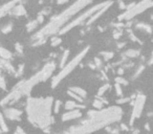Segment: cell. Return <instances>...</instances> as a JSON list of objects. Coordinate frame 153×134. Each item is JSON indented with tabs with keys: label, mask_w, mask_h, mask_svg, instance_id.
I'll use <instances>...</instances> for the list:
<instances>
[{
	"label": "cell",
	"mask_w": 153,
	"mask_h": 134,
	"mask_svg": "<svg viewBox=\"0 0 153 134\" xmlns=\"http://www.w3.org/2000/svg\"><path fill=\"white\" fill-rule=\"evenodd\" d=\"M121 116L122 110L117 107H111L103 111H90L88 119H86L81 125H78V127L71 128L64 134H87L102 128L103 125H108L119 121Z\"/></svg>",
	"instance_id": "cell-1"
},
{
	"label": "cell",
	"mask_w": 153,
	"mask_h": 134,
	"mask_svg": "<svg viewBox=\"0 0 153 134\" xmlns=\"http://www.w3.org/2000/svg\"><path fill=\"white\" fill-rule=\"evenodd\" d=\"M52 98H30L26 105L28 121L36 127L44 129L52 123Z\"/></svg>",
	"instance_id": "cell-2"
},
{
	"label": "cell",
	"mask_w": 153,
	"mask_h": 134,
	"mask_svg": "<svg viewBox=\"0 0 153 134\" xmlns=\"http://www.w3.org/2000/svg\"><path fill=\"white\" fill-rule=\"evenodd\" d=\"M92 0H76V2H74L72 5H70L67 9H65L64 12L61 13L60 15L56 16L55 18H52V20L49 22L48 24L46 25L45 27L42 28L40 31H38V34L36 36L33 37V39L37 40L39 38H43V37H47L49 35L54 34L55 31H59V27L62 26L63 23L67 21L68 18L70 16L74 15L76 12H79L80 9H83L86 4L91 2Z\"/></svg>",
	"instance_id": "cell-3"
},
{
	"label": "cell",
	"mask_w": 153,
	"mask_h": 134,
	"mask_svg": "<svg viewBox=\"0 0 153 134\" xmlns=\"http://www.w3.org/2000/svg\"><path fill=\"white\" fill-rule=\"evenodd\" d=\"M110 2H111V1H106V2H103V3H99V4H97V5L92 6V7L88 9L87 11H85V13H83L81 16L76 17L74 20H72L71 22H69V23H67L66 25H64V26H63L61 29H59L58 34H59V35H64L66 31H70V29H72L74 27H76V25L83 24V23L85 22V20L89 19L92 15H93V14H95L97 12H99V11L103 9L105 6L108 5V4H109Z\"/></svg>",
	"instance_id": "cell-4"
},
{
	"label": "cell",
	"mask_w": 153,
	"mask_h": 134,
	"mask_svg": "<svg viewBox=\"0 0 153 134\" xmlns=\"http://www.w3.org/2000/svg\"><path fill=\"white\" fill-rule=\"evenodd\" d=\"M88 50H89V47L87 46V47H85V48L83 49L82 52H80L79 55L76 56V57H74V58L72 59V60H71L69 63H66V65H65V66L62 68L61 71H60V72H59L56 76H54V78H52V88H55L56 86L58 85L59 83L61 82V81L64 79L65 76H68V74H69V73H70L71 71H72V70H74V68H76V67L79 65V63L82 61V59L85 57L86 54L88 52Z\"/></svg>",
	"instance_id": "cell-5"
},
{
	"label": "cell",
	"mask_w": 153,
	"mask_h": 134,
	"mask_svg": "<svg viewBox=\"0 0 153 134\" xmlns=\"http://www.w3.org/2000/svg\"><path fill=\"white\" fill-rule=\"evenodd\" d=\"M151 6H153V0H143V1H141L140 3L135 4L130 11H127V12H125L124 14H122V15L119 17V20L126 19L127 21H130L134 16L141 14L142 12L146 11L147 9L151 7Z\"/></svg>",
	"instance_id": "cell-6"
},
{
	"label": "cell",
	"mask_w": 153,
	"mask_h": 134,
	"mask_svg": "<svg viewBox=\"0 0 153 134\" xmlns=\"http://www.w3.org/2000/svg\"><path fill=\"white\" fill-rule=\"evenodd\" d=\"M145 95H138L136 96V100L134 102V106H133V110H132V114H131V121H130V124L133 123L135 119H138L142 114V111H143V108H144L145 105Z\"/></svg>",
	"instance_id": "cell-7"
},
{
	"label": "cell",
	"mask_w": 153,
	"mask_h": 134,
	"mask_svg": "<svg viewBox=\"0 0 153 134\" xmlns=\"http://www.w3.org/2000/svg\"><path fill=\"white\" fill-rule=\"evenodd\" d=\"M22 112L20 110L16 109V108H6L4 110V113L3 115L7 117L11 121H16V119H20V116H21Z\"/></svg>",
	"instance_id": "cell-8"
},
{
	"label": "cell",
	"mask_w": 153,
	"mask_h": 134,
	"mask_svg": "<svg viewBox=\"0 0 153 134\" xmlns=\"http://www.w3.org/2000/svg\"><path fill=\"white\" fill-rule=\"evenodd\" d=\"M82 116V112L81 110L79 109H74V110H70V111H67L65 112L63 115H62V121L63 122H67V121H72V119H79Z\"/></svg>",
	"instance_id": "cell-9"
},
{
	"label": "cell",
	"mask_w": 153,
	"mask_h": 134,
	"mask_svg": "<svg viewBox=\"0 0 153 134\" xmlns=\"http://www.w3.org/2000/svg\"><path fill=\"white\" fill-rule=\"evenodd\" d=\"M9 13L11 15L15 16V17H20V16H22V15H25V14H26V11H25L24 6L19 3V4H16Z\"/></svg>",
	"instance_id": "cell-10"
},
{
	"label": "cell",
	"mask_w": 153,
	"mask_h": 134,
	"mask_svg": "<svg viewBox=\"0 0 153 134\" xmlns=\"http://www.w3.org/2000/svg\"><path fill=\"white\" fill-rule=\"evenodd\" d=\"M18 2H19V0H12V1H9V3H6V4H4L3 6H1V7H0V17L4 15L5 13L9 12L16 4H18Z\"/></svg>",
	"instance_id": "cell-11"
},
{
	"label": "cell",
	"mask_w": 153,
	"mask_h": 134,
	"mask_svg": "<svg viewBox=\"0 0 153 134\" xmlns=\"http://www.w3.org/2000/svg\"><path fill=\"white\" fill-rule=\"evenodd\" d=\"M82 108H85L84 105H79V104H76V102L74 100H67L64 105V109L66 111H70V110H74V109H82Z\"/></svg>",
	"instance_id": "cell-12"
},
{
	"label": "cell",
	"mask_w": 153,
	"mask_h": 134,
	"mask_svg": "<svg viewBox=\"0 0 153 134\" xmlns=\"http://www.w3.org/2000/svg\"><path fill=\"white\" fill-rule=\"evenodd\" d=\"M11 58H12V54L9 52V50L3 48V47H0V59L9 61Z\"/></svg>",
	"instance_id": "cell-13"
},
{
	"label": "cell",
	"mask_w": 153,
	"mask_h": 134,
	"mask_svg": "<svg viewBox=\"0 0 153 134\" xmlns=\"http://www.w3.org/2000/svg\"><path fill=\"white\" fill-rule=\"evenodd\" d=\"M135 27L138 28V29L146 31V33H148V34L152 33V27H151V25L147 24V23H138V24L135 25Z\"/></svg>",
	"instance_id": "cell-14"
},
{
	"label": "cell",
	"mask_w": 153,
	"mask_h": 134,
	"mask_svg": "<svg viewBox=\"0 0 153 134\" xmlns=\"http://www.w3.org/2000/svg\"><path fill=\"white\" fill-rule=\"evenodd\" d=\"M70 91H72V92H74L76 95H79L80 98H84L86 96V90H84V89H82V88H80V87H71L70 89H69Z\"/></svg>",
	"instance_id": "cell-15"
},
{
	"label": "cell",
	"mask_w": 153,
	"mask_h": 134,
	"mask_svg": "<svg viewBox=\"0 0 153 134\" xmlns=\"http://www.w3.org/2000/svg\"><path fill=\"white\" fill-rule=\"evenodd\" d=\"M0 129L2 132H7L9 131V127L6 126L5 119H4V115L2 113H0Z\"/></svg>",
	"instance_id": "cell-16"
},
{
	"label": "cell",
	"mask_w": 153,
	"mask_h": 134,
	"mask_svg": "<svg viewBox=\"0 0 153 134\" xmlns=\"http://www.w3.org/2000/svg\"><path fill=\"white\" fill-rule=\"evenodd\" d=\"M68 56H69V50H68V49H66V50H64V52H63V55H62V57H61V60H60V66H61L62 68H63V67L66 65Z\"/></svg>",
	"instance_id": "cell-17"
},
{
	"label": "cell",
	"mask_w": 153,
	"mask_h": 134,
	"mask_svg": "<svg viewBox=\"0 0 153 134\" xmlns=\"http://www.w3.org/2000/svg\"><path fill=\"white\" fill-rule=\"evenodd\" d=\"M140 55V50L138 49H129L125 52V56L127 58H135Z\"/></svg>",
	"instance_id": "cell-18"
},
{
	"label": "cell",
	"mask_w": 153,
	"mask_h": 134,
	"mask_svg": "<svg viewBox=\"0 0 153 134\" xmlns=\"http://www.w3.org/2000/svg\"><path fill=\"white\" fill-rule=\"evenodd\" d=\"M38 23L37 20H33V21H31L28 24H26V31H33L34 29H36L38 26Z\"/></svg>",
	"instance_id": "cell-19"
},
{
	"label": "cell",
	"mask_w": 153,
	"mask_h": 134,
	"mask_svg": "<svg viewBox=\"0 0 153 134\" xmlns=\"http://www.w3.org/2000/svg\"><path fill=\"white\" fill-rule=\"evenodd\" d=\"M101 56H103V58H104L105 61H109L110 59L113 58V52H102Z\"/></svg>",
	"instance_id": "cell-20"
},
{
	"label": "cell",
	"mask_w": 153,
	"mask_h": 134,
	"mask_svg": "<svg viewBox=\"0 0 153 134\" xmlns=\"http://www.w3.org/2000/svg\"><path fill=\"white\" fill-rule=\"evenodd\" d=\"M109 88H110V84H105V85H103L101 88L99 89L98 95H103Z\"/></svg>",
	"instance_id": "cell-21"
},
{
	"label": "cell",
	"mask_w": 153,
	"mask_h": 134,
	"mask_svg": "<svg viewBox=\"0 0 153 134\" xmlns=\"http://www.w3.org/2000/svg\"><path fill=\"white\" fill-rule=\"evenodd\" d=\"M50 44H52V46H54V47L60 45V44H61V39H60L59 37H52V40H50Z\"/></svg>",
	"instance_id": "cell-22"
},
{
	"label": "cell",
	"mask_w": 153,
	"mask_h": 134,
	"mask_svg": "<svg viewBox=\"0 0 153 134\" xmlns=\"http://www.w3.org/2000/svg\"><path fill=\"white\" fill-rule=\"evenodd\" d=\"M12 28H13L12 23H7V24H5L3 27H1V31H2L3 34H9V31H12Z\"/></svg>",
	"instance_id": "cell-23"
},
{
	"label": "cell",
	"mask_w": 153,
	"mask_h": 134,
	"mask_svg": "<svg viewBox=\"0 0 153 134\" xmlns=\"http://www.w3.org/2000/svg\"><path fill=\"white\" fill-rule=\"evenodd\" d=\"M115 84H119V85H128V82H127V80H125L124 78L122 76H117L115 78Z\"/></svg>",
	"instance_id": "cell-24"
},
{
	"label": "cell",
	"mask_w": 153,
	"mask_h": 134,
	"mask_svg": "<svg viewBox=\"0 0 153 134\" xmlns=\"http://www.w3.org/2000/svg\"><path fill=\"white\" fill-rule=\"evenodd\" d=\"M93 107H95V109H102L103 108V103H102V100H95L93 103H92Z\"/></svg>",
	"instance_id": "cell-25"
},
{
	"label": "cell",
	"mask_w": 153,
	"mask_h": 134,
	"mask_svg": "<svg viewBox=\"0 0 153 134\" xmlns=\"http://www.w3.org/2000/svg\"><path fill=\"white\" fill-rule=\"evenodd\" d=\"M67 94H69L70 96H72L74 98L78 100V102H80V103H82V102H83V98H80L79 95H76V93H74V92L70 91V90H68V91H67Z\"/></svg>",
	"instance_id": "cell-26"
},
{
	"label": "cell",
	"mask_w": 153,
	"mask_h": 134,
	"mask_svg": "<svg viewBox=\"0 0 153 134\" xmlns=\"http://www.w3.org/2000/svg\"><path fill=\"white\" fill-rule=\"evenodd\" d=\"M0 88L2 89V90H5V89H6L5 79H4L3 76H0Z\"/></svg>",
	"instance_id": "cell-27"
},
{
	"label": "cell",
	"mask_w": 153,
	"mask_h": 134,
	"mask_svg": "<svg viewBox=\"0 0 153 134\" xmlns=\"http://www.w3.org/2000/svg\"><path fill=\"white\" fill-rule=\"evenodd\" d=\"M60 107H61V100H56L55 106H54V112L58 113L59 110H60Z\"/></svg>",
	"instance_id": "cell-28"
},
{
	"label": "cell",
	"mask_w": 153,
	"mask_h": 134,
	"mask_svg": "<svg viewBox=\"0 0 153 134\" xmlns=\"http://www.w3.org/2000/svg\"><path fill=\"white\" fill-rule=\"evenodd\" d=\"M93 64L95 65V67H102L103 63H102V60L100 58H95V60H93Z\"/></svg>",
	"instance_id": "cell-29"
},
{
	"label": "cell",
	"mask_w": 153,
	"mask_h": 134,
	"mask_svg": "<svg viewBox=\"0 0 153 134\" xmlns=\"http://www.w3.org/2000/svg\"><path fill=\"white\" fill-rule=\"evenodd\" d=\"M15 48L18 54H22V52H23V47H22V45L20 44V43H16Z\"/></svg>",
	"instance_id": "cell-30"
},
{
	"label": "cell",
	"mask_w": 153,
	"mask_h": 134,
	"mask_svg": "<svg viewBox=\"0 0 153 134\" xmlns=\"http://www.w3.org/2000/svg\"><path fill=\"white\" fill-rule=\"evenodd\" d=\"M114 88H115L116 95H122V88H121V85L115 84V85H114Z\"/></svg>",
	"instance_id": "cell-31"
},
{
	"label": "cell",
	"mask_w": 153,
	"mask_h": 134,
	"mask_svg": "<svg viewBox=\"0 0 153 134\" xmlns=\"http://www.w3.org/2000/svg\"><path fill=\"white\" fill-rule=\"evenodd\" d=\"M129 36H130V38H131V39L133 40V41H136V42H138V43H142V42H141V40L138 39V37H135L132 33H130V35H129Z\"/></svg>",
	"instance_id": "cell-32"
},
{
	"label": "cell",
	"mask_w": 153,
	"mask_h": 134,
	"mask_svg": "<svg viewBox=\"0 0 153 134\" xmlns=\"http://www.w3.org/2000/svg\"><path fill=\"white\" fill-rule=\"evenodd\" d=\"M22 71H23V65H20V66L18 67V70L16 71V74H17V76H20L22 73Z\"/></svg>",
	"instance_id": "cell-33"
},
{
	"label": "cell",
	"mask_w": 153,
	"mask_h": 134,
	"mask_svg": "<svg viewBox=\"0 0 153 134\" xmlns=\"http://www.w3.org/2000/svg\"><path fill=\"white\" fill-rule=\"evenodd\" d=\"M43 21H44V16H43V15H39V16H38V18H37V22H38V23H39V24H41Z\"/></svg>",
	"instance_id": "cell-34"
},
{
	"label": "cell",
	"mask_w": 153,
	"mask_h": 134,
	"mask_svg": "<svg viewBox=\"0 0 153 134\" xmlns=\"http://www.w3.org/2000/svg\"><path fill=\"white\" fill-rule=\"evenodd\" d=\"M119 9H126V7H127V5H126L124 2H123L122 0H119Z\"/></svg>",
	"instance_id": "cell-35"
},
{
	"label": "cell",
	"mask_w": 153,
	"mask_h": 134,
	"mask_svg": "<svg viewBox=\"0 0 153 134\" xmlns=\"http://www.w3.org/2000/svg\"><path fill=\"white\" fill-rule=\"evenodd\" d=\"M121 36H122V31H116L115 33H114V35H113V38H114V39H119Z\"/></svg>",
	"instance_id": "cell-36"
},
{
	"label": "cell",
	"mask_w": 153,
	"mask_h": 134,
	"mask_svg": "<svg viewBox=\"0 0 153 134\" xmlns=\"http://www.w3.org/2000/svg\"><path fill=\"white\" fill-rule=\"evenodd\" d=\"M130 98H121V100H117V104H124L126 102H128Z\"/></svg>",
	"instance_id": "cell-37"
},
{
	"label": "cell",
	"mask_w": 153,
	"mask_h": 134,
	"mask_svg": "<svg viewBox=\"0 0 153 134\" xmlns=\"http://www.w3.org/2000/svg\"><path fill=\"white\" fill-rule=\"evenodd\" d=\"M68 0H57V2L59 3V4H63V3H66Z\"/></svg>",
	"instance_id": "cell-38"
},
{
	"label": "cell",
	"mask_w": 153,
	"mask_h": 134,
	"mask_svg": "<svg viewBox=\"0 0 153 134\" xmlns=\"http://www.w3.org/2000/svg\"><path fill=\"white\" fill-rule=\"evenodd\" d=\"M153 64V52L151 54V57H150V60H149V65Z\"/></svg>",
	"instance_id": "cell-39"
},
{
	"label": "cell",
	"mask_w": 153,
	"mask_h": 134,
	"mask_svg": "<svg viewBox=\"0 0 153 134\" xmlns=\"http://www.w3.org/2000/svg\"><path fill=\"white\" fill-rule=\"evenodd\" d=\"M89 66H90V68H91V69H95V64H92V63H89Z\"/></svg>",
	"instance_id": "cell-40"
},
{
	"label": "cell",
	"mask_w": 153,
	"mask_h": 134,
	"mask_svg": "<svg viewBox=\"0 0 153 134\" xmlns=\"http://www.w3.org/2000/svg\"><path fill=\"white\" fill-rule=\"evenodd\" d=\"M1 132H2V131H1V129H0V134H1Z\"/></svg>",
	"instance_id": "cell-41"
}]
</instances>
